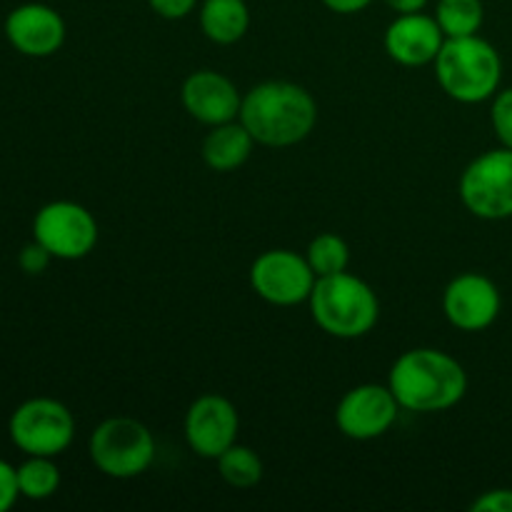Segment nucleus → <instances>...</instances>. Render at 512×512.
Segmentation results:
<instances>
[{"label": "nucleus", "instance_id": "obj_22", "mask_svg": "<svg viewBox=\"0 0 512 512\" xmlns=\"http://www.w3.org/2000/svg\"><path fill=\"white\" fill-rule=\"evenodd\" d=\"M493 130L505 148H512V88L500 90L493 95V108H490Z\"/></svg>", "mask_w": 512, "mask_h": 512}, {"label": "nucleus", "instance_id": "obj_1", "mask_svg": "<svg viewBox=\"0 0 512 512\" xmlns=\"http://www.w3.org/2000/svg\"><path fill=\"white\" fill-rule=\"evenodd\" d=\"M238 120L248 128L255 143L290 148L313 133L318 123V103L303 85L265 80L243 95Z\"/></svg>", "mask_w": 512, "mask_h": 512}, {"label": "nucleus", "instance_id": "obj_10", "mask_svg": "<svg viewBox=\"0 0 512 512\" xmlns=\"http://www.w3.org/2000/svg\"><path fill=\"white\" fill-rule=\"evenodd\" d=\"M400 403L388 385L365 383L348 390L335 410L340 433L350 440H375L388 433L398 420Z\"/></svg>", "mask_w": 512, "mask_h": 512}, {"label": "nucleus", "instance_id": "obj_14", "mask_svg": "<svg viewBox=\"0 0 512 512\" xmlns=\"http://www.w3.org/2000/svg\"><path fill=\"white\" fill-rule=\"evenodd\" d=\"M185 110L190 118L205 125H223L230 120H238L243 95L238 93L235 83L225 78L218 70H195L185 78L183 90H180Z\"/></svg>", "mask_w": 512, "mask_h": 512}, {"label": "nucleus", "instance_id": "obj_11", "mask_svg": "<svg viewBox=\"0 0 512 512\" xmlns=\"http://www.w3.org/2000/svg\"><path fill=\"white\" fill-rule=\"evenodd\" d=\"M238 430V410L218 393L200 395L185 415V440L205 460H218L230 445L238 443Z\"/></svg>", "mask_w": 512, "mask_h": 512}, {"label": "nucleus", "instance_id": "obj_13", "mask_svg": "<svg viewBox=\"0 0 512 512\" xmlns=\"http://www.w3.org/2000/svg\"><path fill=\"white\" fill-rule=\"evenodd\" d=\"M5 38L28 58H48L65 43V20L55 8L43 3H25L5 18Z\"/></svg>", "mask_w": 512, "mask_h": 512}, {"label": "nucleus", "instance_id": "obj_3", "mask_svg": "<svg viewBox=\"0 0 512 512\" xmlns=\"http://www.w3.org/2000/svg\"><path fill=\"white\" fill-rule=\"evenodd\" d=\"M308 303L318 328L340 340L363 338L380 318L375 290L348 270L315 280Z\"/></svg>", "mask_w": 512, "mask_h": 512}, {"label": "nucleus", "instance_id": "obj_7", "mask_svg": "<svg viewBox=\"0 0 512 512\" xmlns=\"http://www.w3.org/2000/svg\"><path fill=\"white\" fill-rule=\"evenodd\" d=\"M460 200L475 218H512V148L478 155L460 175Z\"/></svg>", "mask_w": 512, "mask_h": 512}, {"label": "nucleus", "instance_id": "obj_12", "mask_svg": "<svg viewBox=\"0 0 512 512\" xmlns=\"http://www.w3.org/2000/svg\"><path fill=\"white\" fill-rule=\"evenodd\" d=\"M503 298L488 275L463 273L448 283L443 293V310L450 325L463 333H480L498 320Z\"/></svg>", "mask_w": 512, "mask_h": 512}, {"label": "nucleus", "instance_id": "obj_8", "mask_svg": "<svg viewBox=\"0 0 512 512\" xmlns=\"http://www.w3.org/2000/svg\"><path fill=\"white\" fill-rule=\"evenodd\" d=\"M33 240H38L53 258L80 260L98 245V223L80 203L53 200L35 213Z\"/></svg>", "mask_w": 512, "mask_h": 512}, {"label": "nucleus", "instance_id": "obj_28", "mask_svg": "<svg viewBox=\"0 0 512 512\" xmlns=\"http://www.w3.org/2000/svg\"><path fill=\"white\" fill-rule=\"evenodd\" d=\"M385 3H388V8H393L398 15H408V13H423L428 0H385Z\"/></svg>", "mask_w": 512, "mask_h": 512}, {"label": "nucleus", "instance_id": "obj_5", "mask_svg": "<svg viewBox=\"0 0 512 512\" xmlns=\"http://www.w3.org/2000/svg\"><path fill=\"white\" fill-rule=\"evenodd\" d=\"M88 453L100 473L115 480H130L153 465L155 438L140 420L118 415L103 420L93 430Z\"/></svg>", "mask_w": 512, "mask_h": 512}, {"label": "nucleus", "instance_id": "obj_6", "mask_svg": "<svg viewBox=\"0 0 512 512\" xmlns=\"http://www.w3.org/2000/svg\"><path fill=\"white\" fill-rule=\"evenodd\" d=\"M10 440L25 455L55 458L75 438V418L60 400L30 398L15 408L8 423Z\"/></svg>", "mask_w": 512, "mask_h": 512}, {"label": "nucleus", "instance_id": "obj_24", "mask_svg": "<svg viewBox=\"0 0 512 512\" xmlns=\"http://www.w3.org/2000/svg\"><path fill=\"white\" fill-rule=\"evenodd\" d=\"M20 498L18 488V468L0 460V512H8Z\"/></svg>", "mask_w": 512, "mask_h": 512}, {"label": "nucleus", "instance_id": "obj_19", "mask_svg": "<svg viewBox=\"0 0 512 512\" xmlns=\"http://www.w3.org/2000/svg\"><path fill=\"white\" fill-rule=\"evenodd\" d=\"M18 488L20 495L28 500H48L58 493L60 488V470L53 458L43 455H28L18 468Z\"/></svg>", "mask_w": 512, "mask_h": 512}, {"label": "nucleus", "instance_id": "obj_18", "mask_svg": "<svg viewBox=\"0 0 512 512\" xmlns=\"http://www.w3.org/2000/svg\"><path fill=\"white\" fill-rule=\"evenodd\" d=\"M435 20H438L445 38H468V35H478V30L483 28L485 20L483 0H438Z\"/></svg>", "mask_w": 512, "mask_h": 512}, {"label": "nucleus", "instance_id": "obj_15", "mask_svg": "<svg viewBox=\"0 0 512 512\" xmlns=\"http://www.w3.org/2000/svg\"><path fill=\"white\" fill-rule=\"evenodd\" d=\"M445 43V33L438 20L425 13L398 15L385 30V50L395 63L405 68L435 63L440 48Z\"/></svg>", "mask_w": 512, "mask_h": 512}, {"label": "nucleus", "instance_id": "obj_2", "mask_svg": "<svg viewBox=\"0 0 512 512\" xmlns=\"http://www.w3.org/2000/svg\"><path fill=\"white\" fill-rule=\"evenodd\" d=\"M388 388L400 408L410 413H443L468 393V373L453 355L435 348H415L390 368Z\"/></svg>", "mask_w": 512, "mask_h": 512}, {"label": "nucleus", "instance_id": "obj_21", "mask_svg": "<svg viewBox=\"0 0 512 512\" xmlns=\"http://www.w3.org/2000/svg\"><path fill=\"white\" fill-rule=\"evenodd\" d=\"M305 258H308L315 278H325V275H335L348 270L350 248L340 235L320 233L318 238L310 240Z\"/></svg>", "mask_w": 512, "mask_h": 512}, {"label": "nucleus", "instance_id": "obj_23", "mask_svg": "<svg viewBox=\"0 0 512 512\" xmlns=\"http://www.w3.org/2000/svg\"><path fill=\"white\" fill-rule=\"evenodd\" d=\"M50 260H53V255H50L48 250H45L43 245L38 243V240L28 243L18 253V265H20V270H23L25 275L45 273V268H48V265H50Z\"/></svg>", "mask_w": 512, "mask_h": 512}, {"label": "nucleus", "instance_id": "obj_20", "mask_svg": "<svg viewBox=\"0 0 512 512\" xmlns=\"http://www.w3.org/2000/svg\"><path fill=\"white\" fill-rule=\"evenodd\" d=\"M218 473L233 488H253L263 480V460L248 445H230L218 458Z\"/></svg>", "mask_w": 512, "mask_h": 512}, {"label": "nucleus", "instance_id": "obj_9", "mask_svg": "<svg viewBox=\"0 0 512 512\" xmlns=\"http://www.w3.org/2000/svg\"><path fill=\"white\" fill-rule=\"evenodd\" d=\"M315 280L308 258L285 248L265 250L250 265V285L258 298L278 308L308 303Z\"/></svg>", "mask_w": 512, "mask_h": 512}, {"label": "nucleus", "instance_id": "obj_4", "mask_svg": "<svg viewBox=\"0 0 512 512\" xmlns=\"http://www.w3.org/2000/svg\"><path fill=\"white\" fill-rule=\"evenodd\" d=\"M433 65L440 88L465 105L490 100L498 93L503 80L500 53L480 35L445 38Z\"/></svg>", "mask_w": 512, "mask_h": 512}, {"label": "nucleus", "instance_id": "obj_25", "mask_svg": "<svg viewBox=\"0 0 512 512\" xmlns=\"http://www.w3.org/2000/svg\"><path fill=\"white\" fill-rule=\"evenodd\" d=\"M475 512H512V488H495L473 503Z\"/></svg>", "mask_w": 512, "mask_h": 512}, {"label": "nucleus", "instance_id": "obj_26", "mask_svg": "<svg viewBox=\"0 0 512 512\" xmlns=\"http://www.w3.org/2000/svg\"><path fill=\"white\" fill-rule=\"evenodd\" d=\"M153 13H158L160 18L165 20H180L188 18L190 13L195 10L198 0H148Z\"/></svg>", "mask_w": 512, "mask_h": 512}, {"label": "nucleus", "instance_id": "obj_27", "mask_svg": "<svg viewBox=\"0 0 512 512\" xmlns=\"http://www.w3.org/2000/svg\"><path fill=\"white\" fill-rule=\"evenodd\" d=\"M370 3H373V0H323L325 8H330L333 13H343V15L360 13V10L368 8Z\"/></svg>", "mask_w": 512, "mask_h": 512}, {"label": "nucleus", "instance_id": "obj_16", "mask_svg": "<svg viewBox=\"0 0 512 512\" xmlns=\"http://www.w3.org/2000/svg\"><path fill=\"white\" fill-rule=\"evenodd\" d=\"M255 138L248 133L240 120H230V123L213 125L210 133L203 140V160L208 168L218 170V173H230L245 165V160L253 153Z\"/></svg>", "mask_w": 512, "mask_h": 512}, {"label": "nucleus", "instance_id": "obj_17", "mask_svg": "<svg viewBox=\"0 0 512 512\" xmlns=\"http://www.w3.org/2000/svg\"><path fill=\"white\" fill-rule=\"evenodd\" d=\"M200 28L205 38L218 45H233L248 33L250 10L245 0H203Z\"/></svg>", "mask_w": 512, "mask_h": 512}]
</instances>
